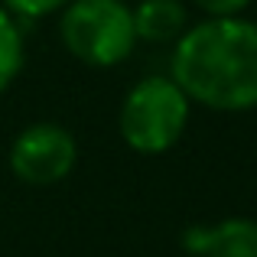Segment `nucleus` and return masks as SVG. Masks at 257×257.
I'll return each mask as SVG.
<instances>
[{"instance_id": "1", "label": "nucleus", "mask_w": 257, "mask_h": 257, "mask_svg": "<svg viewBox=\"0 0 257 257\" xmlns=\"http://www.w3.org/2000/svg\"><path fill=\"white\" fill-rule=\"evenodd\" d=\"M170 78L192 104L241 114L257 107V20L205 17L170 52Z\"/></svg>"}, {"instance_id": "2", "label": "nucleus", "mask_w": 257, "mask_h": 257, "mask_svg": "<svg viewBox=\"0 0 257 257\" xmlns=\"http://www.w3.org/2000/svg\"><path fill=\"white\" fill-rule=\"evenodd\" d=\"M189 114H192V101L170 75H147L134 82L120 101L117 131L134 153L163 157L182 140Z\"/></svg>"}, {"instance_id": "3", "label": "nucleus", "mask_w": 257, "mask_h": 257, "mask_svg": "<svg viewBox=\"0 0 257 257\" xmlns=\"http://www.w3.org/2000/svg\"><path fill=\"white\" fill-rule=\"evenodd\" d=\"M59 39L65 52L91 69H114L137 46L127 0H72L59 13Z\"/></svg>"}, {"instance_id": "4", "label": "nucleus", "mask_w": 257, "mask_h": 257, "mask_svg": "<svg viewBox=\"0 0 257 257\" xmlns=\"http://www.w3.org/2000/svg\"><path fill=\"white\" fill-rule=\"evenodd\" d=\"M10 173L26 186H56L78 163V140L56 120H36L13 137L7 153Z\"/></svg>"}, {"instance_id": "5", "label": "nucleus", "mask_w": 257, "mask_h": 257, "mask_svg": "<svg viewBox=\"0 0 257 257\" xmlns=\"http://www.w3.org/2000/svg\"><path fill=\"white\" fill-rule=\"evenodd\" d=\"M179 244L189 257H257V221L231 215L215 225H189Z\"/></svg>"}, {"instance_id": "6", "label": "nucleus", "mask_w": 257, "mask_h": 257, "mask_svg": "<svg viewBox=\"0 0 257 257\" xmlns=\"http://www.w3.org/2000/svg\"><path fill=\"white\" fill-rule=\"evenodd\" d=\"M137 43L173 46L189 30V10L182 0H137L131 7Z\"/></svg>"}, {"instance_id": "7", "label": "nucleus", "mask_w": 257, "mask_h": 257, "mask_svg": "<svg viewBox=\"0 0 257 257\" xmlns=\"http://www.w3.org/2000/svg\"><path fill=\"white\" fill-rule=\"evenodd\" d=\"M26 62V46H23V26L0 7V98L7 88L17 82Z\"/></svg>"}, {"instance_id": "8", "label": "nucleus", "mask_w": 257, "mask_h": 257, "mask_svg": "<svg viewBox=\"0 0 257 257\" xmlns=\"http://www.w3.org/2000/svg\"><path fill=\"white\" fill-rule=\"evenodd\" d=\"M69 4L72 0H0V7H4L17 23H33V20L62 13Z\"/></svg>"}, {"instance_id": "9", "label": "nucleus", "mask_w": 257, "mask_h": 257, "mask_svg": "<svg viewBox=\"0 0 257 257\" xmlns=\"http://www.w3.org/2000/svg\"><path fill=\"white\" fill-rule=\"evenodd\" d=\"M205 17H244L254 0H192Z\"/></svg>"}]
</instances>
